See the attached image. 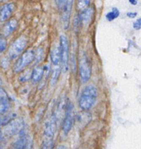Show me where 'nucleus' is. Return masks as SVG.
Listing matches in <instances>:
<instances>
[{"mask_svg": "<svg viewBox=\"0 0 141 149\" xmlns=\"http://www.w3.org/2000/svg\"><path fill=\"white\" fill-rule=\"evenodd\" d=\"M14 10H15V5L13 3H8L3 5L0 9V21L5 22L9 20Z\"/></svg>", "mask_w": 141, "mask_h": 149, "instance_id": "f8f14e48", "label": "nucleus"}, {"mask_svg": "<svg viewBox=\"0 0 141 149\" xmlns=\"http://www.w3.org/2000/svg\"><path fill=\"white\" fill-rule=\"evenodd\" d=\"M24 127V121L21 118H15L10 122L4 126L2 135L5 137H12L18 134L23 131Z\"/></svg>", "mask_w": 141, "mask_h": 149, "instance_id": "20e7f679", "label": "nucleus"}, {"mask_svg": "<svg viewBox=\"0 0 141 149\" xmlns=\"http://www.w3.org/2000/svg\"><path fill=\"white\" fill-rule=\"evenodd\" d=\"M7 47V40L6 37L2 34H0V53H2Z\"/></svg>", "mask_w": 141, "mask_h": 149, "instance_id": "5701e85b", "label": "nucleus"}, {"mask_svg": "<svg viewBox=\"0 0 141 149\" xmlns=\"http://www.w3.org/2000/svg\"><path fill=\"white\" fill-rule=\"evenodd\" d=\"M55 149H68V148H67V146H64V145H59V146H57Z\"/></svg>", "mask_w": 141, "mask_h": 149, "instance_id": "bb28decb", "label": "nucleus"}, {"mask_svg": "<svg viewBox=\"0 0 141 149\" xmlns=\"http://www.w3.org/2000/svg\"><path fill=\"white\" fill-rule=\"evenodd\" d=\"M79 16H80L81 26H83L85 28H87L91 24L92 19H93L94 8L92 7H89L87 9L80 13Z\"/></svg>", "mask_w": 141, "mask_h": 149, "instance_id": "9b49d317", "label": "nucleus"}, {"mask_svg": "<svg viewBox=\"0 0 141 149\" xmlns=\"http://www.w3.org/2000/svg\"><path fill=\"white\" fill-rule=\"evenodd\" d=\"M33 140L27 133L20 134L18 139L13 144L12 149H32Z\"/></svg>", "mask_w": 141, "mask_h": 149, "instance_id": "6e6552de", "label": "nucleus"}, {"mask_svg": "<svg viewBox=\"0 0 141 149\" xmlns=\"http://www.w3.org/2000/svg\"><path fill=\"white\" fill-rule=\"evenodd\" d=\"M51 60L54 66L60 65L61 62V55H60L59 42L55 44L52 47L51 51Z\"/></svg>", "mask_w": 141, "mask_h": 149, "instance_id": "4468645a", "label": "nucleus"}, {"mask_svg": "<svg viewBox=\"0 0 141 149\" xmlns=\"http://www.w3.org/2000/svg\"><path fill=\"white\" fill-rule=\"evenodd\" d=\"M90 5V0H77V10L80 13L87 9Z\"/></svg>", "mask_w": 141, "mask_h": 149, "instance_id": "6ab92c4d", "label": "nucleus"}, {"mask_svg": "<svg viewBox=\"0 0 141 149\" xmlns=\"http://www.w3.org/2000/svg\"><path fill=\"white\" fill-rule=\"evenodd\" d=\"M15 118H16V116L14 113L1 114L0 115V127H4Z\"/></svg>", "mask_w": 141, "mask_h": 149, "instance_id": "f3484780", "label": "nucleus"}, {"mask_svg": "<svg viewBox=\"0 0 141 149\" xmlns=\"http://www.w3.org/2000/svg\"><path fill=\"white\" fill-rule=\"evenodd\" d=\"M53 146H54V139L44 137L40 149H53Z\"/></svg>", "mask_w": 141, "mask_h": 149, "instance_id": "aec40b11", "label": "nucleus"}, {"mask_svg": "<svg viewBox=\"0 0 141 149\" xmlns=\"http://www.w3.org/2000/svg\"><path fill=\"white\" fill-rule=\"evenodd\" d=\"M34 51L29 49L21 54L13 66L14 72L18 73L24 71V69L29 65L34 60Z\"/></svg>", "mask_w": 141, "mask_h": 149, "instance_id": "423d86ee", "label": "nucleus"}, {"mask_svg": "<svg viewBox=\"0 0 141 149\" xmlns=\"http://www.w3.org/2000/svg\"><path fill=\"white\" fill-rule=\"evenodd\" d=\"M57 118L54 113L51 115L49 118L45 121L44 127V137L46 138L54 139L55 133L57 129Z\"/></svg>", "mask_w": 141, "mask_h": 149, "instance_id": "1a4fd4ad", "label": "nucleus"}, {"mask_svg": "<svg viewBox=\"0 0 141 149\" xmlns=\"http://www.w3.org/2000/svg\"><path fill=\"white\" fill-rule=\"evenodd\" d=\"M75 115L74 106L71 101L69 100L66 102L65 110H64V118L62 122V132L64 135H67L73 127L75 122Z\"/></svg>", "mask_w": 141, "mask_h": 149, "instance_id": "7ed1b4c3", "label": "nucleus"}, {"mask_svg": "<svg viewBox=\"0 0 141 149\" xmlns=\"http://www.w3.org/2000/svg\"><path fill=\"white\" fill-rule=\"evenodd\" d=\"M133 27L136 30H139L140 29L141 27V19L140 18H138L136 21L133 24Z\"/></svg>", "mask_w": 141, "mask_h": 149, "instance_id": "393cba45", "label": "nucleus"}, {"mask_svg": "<svg viewBox=\"0 0 141 149\" xmlns=\"http://www.w3.org/2000/svg\"><path fill=\"white\" fill-rule=\"evenodd\" d=\"M78 70L80 79L82 83L87 82L91 76L92 66L90 59L85 52H82L79 57Z\"/></svg>", "mask_w": 141, "mask_h": 149, "instance_id": "f03ea898", "label": "nucleus"}, {"mask_svg": "<svg viewBox=\"0 0 141 149\" xmlns=\"http://www.w3.org/2000/svg\"><path fill=\"white\" fill-rule=\"evenodd\" d=\"M60 55H61V70L64 72L68 70L69 68V42L67 37L64 35L60 36L59 38Z\"/></svg>", "mask_w": 141, "mask_h": 149, "instance_id": "0eeeda50", "label": "nucleus"}, {"mask_svg": "<svg viewBox=\"0 0 141 149\" xmlns=\"http://www.w3.org/2000/svg\"><path fill=\"white\" fill-rule=\"evenodd\" d=\"M129 2H130L132 5H135L137 3H138V0H129Z\"/></svg>", "mask_w": 141, "mask_h": 149, "instance_id": "cd10ccee", "label": "nucleus"}, {"mask_svg": "<svg viewBox=\"0 0 141 149\" xmlns=\"http://www.w3.org/2000/svg\"><path fill=\"white\" fill-rule=\"evenodd\" d=\"M10 107L9 100L5 97H0V115L6 113Z\"/></svg>", "mask_w": 141, "mask_h": 149, "instance_id": "a211bd4d", "label": "nucleus"}, {"mask_svg": "<svg viewBox=\"0 0 141 149\" xmlns=\"http://www.w3.org/2000/svg\"><path fill=\"white\" fill-rule=\"evenodd\" d=\"M27 43L28 40L25 36L22 35L18 37L8 49V57L10 59L12 60L18 58L25 50Z\"/></svg>", "mask_w": 141, "mask_h": 149, "instance_id": "39448f33", "label": "nucleus"}, {"mask_svg": "<svg viewBox=\"0 0 141 149\" xmlns=\"http://www.w3.org/2000/svg\"><path fill=\"white\" fill-rule=\"evenodd\" d=\"M44 76V67L37 66L31 72V80L33 83H38L42 81Z\"/></svg>", "mask_w": 141, "mask_h": 149, "instance_id": "2eb2a0df", "label": "nucleus"}, {"mask_svg": "<svg viewBox=\"0 0 141 149\" xmlns=\"http://www.w3.org/2000/svg\"><path fill=\"white\" fill-rule=\"evenodd\" d=\"M73 0H68L65 5L61 9L62 12H61V21L63 29H67L70 25V15H71L72 9H73Z\"/></svg>", "mask_w": 141, "mask_h": 149, "instance_id": "9d476101", "label": "nucleus"}, {"mask_svg": "<svg viewBox=\"0 0 141 149\" xmlns=\"http://www.w3.org/2000/svg\"><path fill=\"white\" fill-rule=\"evenodd\" d=\"M68 0H55V2L57 4V7H58L59 9H62L63 7L65 5V4L67 3Z\"/></svg>", "mask_w": 141, "mask_h": 149, "instance_id": "b1692460", "label": "nucleus"}, {"mask_svg": "<svg viewBox=\"0 0 141 149\" xmlns=\"http://www.w3.org/2000/svg\"><path fill=\"white\" fill-rule=\"evenodd\" d=\"M1 86H2V81L0 79V88H1Z\"/></svg>", "mask_w": 141, "mask_h": 149, "instance_id": "c85d7f7f", "label": "nucleus"}, {"mask_svg": "<svg viewBox=\"0 0 141 149\" xmlns=\"http://www.w3.org/2000/svg\"><path fill=\"white\" fill-rule=\"evenodd\" d=\"M126 15H127L129 18H135V16L137 15V13H132V12H129L127 14H126Z\"/></svg>", "mask_w": 141, "mask_h": 149, "instance_id": "a878e982", "label": "nucleus"}, {"mask_svg": "<svg viewBox=\"0 0 141 149\" xmlns=\"http://www.w3.org/2000/svg\"><path fill=\"white\" fill-rule=\"evenodd\" d=\"M61 66H54V67L53 68L52 71H51V85L54 86L56 85V84L58 81L59 78L60 73H61Z\"/></svg>", "mask_w": 141, "mask_h": 149, "instance_id": "dca6fc26", "label": "nucleus"}, {"mask_svg": "<svg viewBox=\"0 0 141 149\" xmlns=\"http://www.w3.org/2000/svg\"><path fill=\"white\" fill-rule=\"evenodd\" d=\"M18 28V21L15 18L8 20L2 29V34L5 37H8L12 34Z\"/></svg>", "mask_w": 141, "mask_h": 149, "instance_id": "ddd939ff", "label": "nucleus"}, {"mask_svg": "<svg viewBox=\"0 0 141 149\" xmlns=\"http://www.w3.org/2000/svg\"><path fill=\"white\" fill-rule=\"evenodd\" d=\"M31 72L32 70H29V69L23 71V73L20 75L19 81L21 82H25V81H29L31 77Z\"/></svg>", "mask_w": 141, "mask_h": 149, "instance_id": "4be33fe9", "label": "nucleus"}, {"mask_svg": "<svg viewBox=\"0 0 141 149\" xmlns=\"http://www.w3.org/2000/svg\"><path fill=\"white\" fill-rule=\"evenodd\" d=\"M119 15V11L117 8H113L111 11L107 13L106 15V18L108 21H112L117 18Z\"/></svg>", "mask_w": 141, "mask_h": 149, "instance_id": "412c9836", "label": "nucleus"}, {"mask_svg": "<svg viewBox=\"0 0 141 149\" xmlns=\"http://www.w3.org/2000/svg\"><path fill=\"white\" fill-rule=\"evenodd\" d=\"M98 97V91L95 86L89 85L83 90L79 98V107L83 111H87L95 104Z\"/></svg>", "mask_w": 141, "mask_h": 149, "instance_id": "f257e3e1", "label": "nucleus"}]
</instances>
